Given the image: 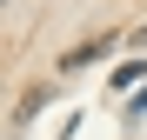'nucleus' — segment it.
Wrapping results in <instances>:
<instances>
[{"label": "nucleus", "instance_id": "obj_1", "mask_svg": "<svg viewBox=\"0 0 147 140\" xmlns=\"http://www.w3.org/2000/svg\"><path fill=\"white\" fill-rule=\"evenodd\" d=\"M100 54H107V33H100V40H87V47H74V54L60 60V74H74V67H87V60H100Z\"/></svg>", "mask_w": 147, "mask_h": 140}, {"label": "nucleus", "instance_id": "obj_2", "mask_svg": "<svg viewBox=\"0 0 147 140\" xmlns=\"http://www.w3.org/2000/svg\"><path fill=\"white\" fill-rule=\"evenodd\" d=\"M140 47H147V27H140Z\"/></svg>", "mask_w": 147, "mask_h": 140}]
</instances>
